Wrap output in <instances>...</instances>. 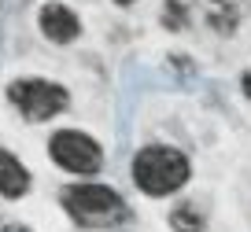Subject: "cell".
<instances>
[{
    "label": "cell",
    "instance_id": "cell-4",
    "mask_svg": "<svg viewBox=\"0 0 251 232\" xmlns=\"http://www.w3.org/2000/svg\"><path fill=\"white\" fill-rule=\"evenodd\" d=\"M48 155H52L67 173H78V177H89V173H96L103 166V147L96 144L89 133H78V129L52 133V140H48Z\"/></svg>",
    "mask_w": 251,
    "mask_h": 232
},
{
    "label": "cell",
    "instance_id": "cell-10",
    "mask_svg": "<svg viewBox=\"0 0 251 232\" xmlns=\"http://www.w3.org/2000/svg\"><path fill=\"white\" fill-rule=\"evenodd\" d=\"M240 89H244V96H248V100H251V70H248V74L240 77Z\"/></svg>",
    "mask_w": 251,
    "mask_h": 232
},
{
    "label": "cell",
    "instance_id": "cell-7",
    "mask_svg": "<svg viewBox=\"0 0 251 232\" xmlns=\"http://www.w3.org/2000/svg\"><path fill=\"white\" fill-rule=\"evenodd\" d=\"M170 229L174 232H203V214H200L196 203H181L170 214Z\"/></svg>",
    "mask_w": 251,
    "mask_h": 232
},
{
    "label": "cell",
    "instance_id": "cell-3",
    "mask_svg": "<svg viewBox=\"0 0 251 232\" xmlns=\"http://www.w3.org/2000/svg\"><path fill=\"white\" fill-rule=\"evenodd\" d=\"M8 100L19 107V115H23L26 122H45V118L59 115V111L71 103V96H67L63 85L45 81V77H19V81H11Z\"/></svg>",
    "mask_w": 251,
    "mask_h": 232
},
{
    "label": "cell",
    "instance_id": "cell-6",
    "mask_svg": "<svg viewBox=\"0 0 251 232\" xmlns=\"http://www.w3.org/2000/svg\"><path fill=\"white\" fill-rule=\"evenodd\" d=\"M30 192V173H26V166L19 162L11 151H4L0 147V195L4 199H19V195Z\"/></svg>",
    "mask_w": 251,
    "mask_h": 232
},
{
    "label": "cell",
    "instance_id": "cell-5",
    "mask_svg": "<svg viewBox=\"0 0 251 232\" xmlns=\"http://www.w3.org/2000/svg\"><path fill=\"white\" fill-rule=\"evenodd\" d=\"M37 23H41V33H45L48 41H55V45H71V41L81 33L78 15H74L67 4H45L41 15H37Z\"/></svg>",
    "mask_w": 251,
    "mask_h": 232
},
{
    "label": "cell",
    "instance_id": "cell-9",
    "mask_svg": "<svg viewBox=\"0 0 251 232\" xmlns=\"http://www.w3.org/2000/svg\"><path fill=\"white\" fill-rule=\"evenodd\" d=\"M163 23L170 26V30H185V8H181V0H166Z\"/></svg>",
    "mask_w": 251,
    "mask_h": 232
},
{
    "label": "cell",
    "instance_id": "cell-8",
    "mask_svg": "<svg viewBox=\"0 0 251 232\" xmlns=\"http://www.w3.org/2000/svg\"><path fill=\"white\" fill-rule=\"evenodd\" d=\"M207 19H211V26L218 33H233V26H236V11L229 8L226 0H218V4H211V11H207Z\"/></svg>",
    "mask_w": 251,
    "mask_h": 232
},
{
    "label": "cell",
    "instance_id": "cell-11",
    "mask_svg": "<svg viewBox=\"0 0 251 232\" xmlns=\"http://www.w3.org/2000/svg\"><path fill=\"white\" fill-rule=\"evenodd\" d=\"M115 4H133V0H115Z\"/></svg>",
    "mask_w": 251,
    "mask_h": 232
},
{
    "label": "cell",
    "instance_id": "cell-2",
    "mask_svg": "<svg viewBox=\"0 0 251 232\" xmlns=\"http://www.w3.org/2000/svg\"><path fill=\"white\" fill-rule=\"evenodd\" d=\"M63 207L81 225H111L126 217V203L107 185H71L63 192Z\"/></svg>",
    "mask_w": 251,
    "mask_h": 232
},
{
    "label": "cell",
    "instance_id": "cell-12",
    "mask_svg": "<svg viewBox=\"0 0 251 232\" xmlns=\"http://www.w3.org/2000/svg\"><path fill=\"white\" fill-rule=\"evenodd\" d=\"M11 232H30V229H11Z\"/></svg>",
    "mask_w": 251,
    "mask_h": 232
},
{
    "label": "cell",
    "instance_id": "cell-1",
    "mask_svg": "<svg viewBox=\"0 0 251 232\" xmlns=\"http://www.w3.org/2000/svg\"><path fill=\"white\" fill-rule=\"evenodd\" d=\"M188 173H192V166H188V159L177 147L151 144V147H141V151L133 155V185L141 188L144 195L177 192L188 181Z\"/></svg>",
    "mask_w": 251,
    "mask_h": 232
}]
</instances>
